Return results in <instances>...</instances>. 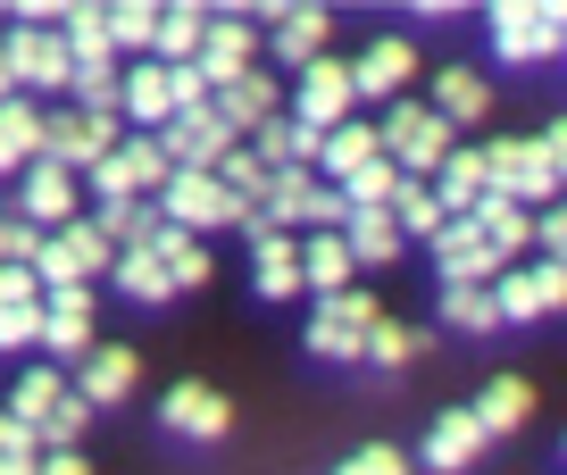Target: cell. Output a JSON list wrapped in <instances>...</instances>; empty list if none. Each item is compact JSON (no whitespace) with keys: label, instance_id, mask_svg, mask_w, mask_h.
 Here are the masks:
<instances>
[{"label":"cell","instance_id":"12","mask_svg":"<svg viewBox=\"0 0 567 475\" xmlns=\"http://www.w3.org/2000/svg\"><path fill=\"white\" fill-rule=\"evenodd\" d=\"M493 42H501V59L534 68V59L559 51V9H543V0H501L493 9Z\"/></svg>","mask_w":567,"mask_h":475},{"label":"cell","instance_id":"16","mask_svg":"<svg viewBox=\"0 0 567 475\" xmlns=\"http://www.w3.org/2000/svg\"><path fill=\"white\" fill-rule=\"evenodd\" d=\"M75 184H84V176L51 167V158H25V184H18V217H25L34 234H59V226H75Z\"/></svg>","mask_w":567,"mask_h":475},{"label":"cell","instance_id":"15","mask_svg":"<svg viewBox=\"0 0 567 475\" xmlns=\"http://www.w3.org/2000/svg\"><path fill=\"white\" fill-rule=\"evenodd\" d=\"M351 68V92L359 101H401L409 92V75H417V42H401V34H375L359 59H342Z\"/></svg>","mask_w":567,"mask_h":475},{"label":"cell","instance_id":"41","mask_svg":"<svg viewBox=\"0 0 567 475\" xmlns=\"http://www.w3.org/2000/svg\"><path fill=\"white\" fill-rule=\"evenodd\" d=\"M443 317L460 326V334H493V283H443Z\"/></svg>","mask_w":567,"mask_h":475},{"label":"cell","instance_id":"33","mask_svg":"<svg viewBox=\"0 0 567 475\" xmlns=\"http://www.w3.org/2000/svg\"><path fill=\"white\" fill-rule=\"evenodd\" d=\"M267 51H276L292 75H301L309 59H326V9H284V18H276V42H267Z\"/></svg>","mask_w":567,"mask_h":475},{"label":"cell","instance_id":"21","mask_svg":"<svg viewBox=\"0 0 567 475\" xmlns=\"http://www.w3.org/2000/svg\"><path fill=\"white\" fill-rule=\"evenodd\" d=\"M484 451H493V442H484L476 409H443V417L425 425V467H434V475H460V467H476Z\"/></svg>","mask_w":567,"mask_h":475},{"label":"cell","instance_id":"22","mask_svg":"<svg viewBox=\"0 0 567 475\" xmlns=\"http://www.w3.org/2000/svg\"><path fill=\"white\" fill-rule=\"evenodd\" d=\"M425 193H434L443 226H451V217H467V209H476L484 193H493V184H484V151H451L443 167H434V184H425Z\"/></svg>","mask_w":567,"mask_h":475},{"label":"cell","instance_id":"17","mask_svg":"<svg viewBox=\"0 0 567 475\" xmlns=\"http://www.w3.org/2000/svg\"><path fill=\"white\" fill-rule=\"evenodd\" d=\"M151 142L167 151V167H193V176H209L217 158L234 151V134H226V125L209 117V109H184V117H167V125H159Z\"/></svg>","mask_w":567,"mask_h":475},{"label":"cell","instance_id":"19","mask_svg":"<svg viewBox=\"0 0 567 475\" xmlns=\"http://www.w3.org/2000/svg\"><path fill=\"white\" fill-rule=\"evenodd\" d=\"M209 117L226 125L234 142L250 134V125H267V117H284V92H276V75L267 68H250L243 84H226V92H209Z\"/></svg>","mask_w":567,"mask_h":475},{"label":"cell","instance_id":"23","mask_svg":"<svg viewBox=\"0 0 567 475\" xmlns=\"http://www.w3.org/2000/svg\"><path fill=\"white\" fill-rule=\"evenodd\" d=\"M425 109H434V117H443L451 134H460V125L493 117V84H484L476 68H443V75H434V101H425Z\"/></svg>","mask_w":567,"mask_h":475},{"label":"cell","instance_id":"40","mask_svg":"<svg viewBox=\"0 0 567 475\" xmlns=\"http://www.w3.org/2000/svg\"><path fill=\"white\" fill-rule=\"evenodd\" d=\"M334 193H342V209H384V200L401 193V167H392V158H368V167H359V176H342Z\"/></svg>","mask_w":567,"mask_h":475},{"label":"cell","instance_id":"42","mask_svg":"<svg viewBox=\"0 0 567 475\" xmlns=\"http://www.w3.org/2000/svg\"><path fill=\"white\" fill-rule=\"evenodd\" d=\"M417 351H425V334H409V326L375 317V326H368V351H359V359H375V368H409Z\"/></svg>","mask_w":567,"mask_h":475},{"label":"cell","instance_id":"39","mask_svg":"<svg viewBox=\"0 0 567 475\" xmlns=\"http://www.w3.org/2000/svg\"><path fill=\"white\" fill-rule=\"evenodd\" d=\"M151 259H159V267H167V283H176V292H193V283H209V267H217V259H209V250H200V242H193V234H176V226H167V234H159V242H151Z\"/></svg>","mask_w":567,"mask_h":475},{"label":"cell","instance_id":"3","mask_svg":"<svg viewBox=\"0 0 567 475\" xmlns=\"http://www.w3.org/2000/svg\"><path fill=\"white\" fill-rule=\"evenodd\" d=\"M0 68H9V92H25V101H51V92H68V42L42 34V25H9L0 34Z\"/></svg>","mask_w":567,"mask_h":475},{"label":"cell","instance_id":"51","mask_svg":"<svg viewBox=\"0 0 567 475\" xmlns=\"http://www.w3.org/2000/svg\"><path fill=\"white\" fill-rule=\"evenodd\" d=\"M559 242H567V226L543 209V217H534V242H526V250H559Z\"/></svg>","mask_w":567,"mask_h":475},{"label":"cell","instance_id":"14","mask_svg":"<svg viewBox=\"0 0 567 475\" xmlns=\"http://www.w3.org/2000/svg\"><path fill=\"white\" fill-rule=\"evenodd\" d=\"M92 351V283H59L42 292V359H84Z\"/></svg>","mask_w":567,"mask_h":475},{"label":"cell","instance_id":"18","mask_svg":"<svg viewBox=\"0 0 567 475\" xmlns=\"http://www.w3.org/2000/svg\"><path fill=\"white\" fill-rule=\"evenodd\" d=\"M117 117L134 125V134H159V125L176 117V92H167V68H159V59L117 68Z\"/></svg>","mask_w":567,"mask_h":475},{"label":"cell","instance_id":"38","mask_svg":"<svg viewBox=\"0 0 567 475\" xmlns=\"http://www.w3.org/2000/svg\"><path fill=\"white\" fill-rule=\"evenodd\" d=\"M384 217H392V234H401V242H434V234H443L434 193H425V184H409V176H401V193L384 200Z\"/></svg>","mask_w":567,"mask_h":475},{"label":"cell","instance_id":"34","mask_svg":"<svg viewBox=\"0 0 567 475\" xmlns=\"http://www.w3.org/2000/svg\"><path fill=\"white\" fill-rule=\"evenodd\" d=\"M59 401H68V375H59L51 359H34V368H25L18 384H9V417H18V425H42Z\"/></svg>","mask_w":567,"mask_h":475},{"label":"cell","instance_id":"27","mask_svg":"<svg viewBox=\"0 0 567 475\" xmlns=\"http://www.w3.org/2000/svg\"><path fill=\"white\" fill-rule=\"evenodd\" d=\"M59 42H68V68H117L109 9H59Z\"/></svg>","mask_w":567,"mask_h":475},{"label":"cell","instance_id":"29","mask_svg":"<svg viewBox=\"0 0 567 475\" xmlns=\"http://www.w3.org/2000/svg\"><path fill=\"white\" fill-rule=\"evenodd\" d=\"M467 226H476V234H484V242H493V250H501V267H509V259H517V250H526V242H534V217H526V209H517V200H501V193H484V200H476V209H467Z\"/></svg>","mask_w":567,"mask_h":475},{"label":"cell","instance_id":"4","mask_svg":"<svg viewBox=\"0 0 567 475\" xmlns=\"http://www.w3.org/2000/svg\"><path fill=\"white\" fill-rule=\"evenodd\" d=\"M109 259H117V242H109V234L92 226V217H75V226L42 234L34 283H42V292H59V283H92V276H109Z\"/></svg>","mask_w":567,"mask_h":475},{"label":"cell","instance_id":"48","mask_svg":"<svg viewBox=\"0 0 567 475\" xmlns=\"http://www.w3.org/2000/svg\"><path fill=\"white\" fill-rule=\"evenodd\" d=\"M34 300H42L34 267H0V309H34Z\"/></svg>","mask_w":567,"mask_h":475},{"label":"cell","instance_id":"5","mask_svg":"<svg viewBox=\"0 0 567 475\" xmlns=\"http://www.w3.org/2000/svg\"><path fill=\"white\" fill-rule=\"evenodd\" d=\"M167 176H176V167H167L159 142H151V134H125L84 184H92L101 200H159V193H167Z\"/></svg>","mask_w":567,"mask_h":475},{"label":"cell","instance_id":"44","mask_svg":"<svg viewBox=\"0 0 567 475\" xmlns=\"http://www.w3.org/2000/svg\"><path fill=\"white\" fill-rule=\"evenodd\" d=\"M84 434H92V409L75 401V392H68V401H59L51 417L34 425V442H42V451H75V442H84Z\"/></svg>","mask_w":567,"mask_h":475},{"label":"cell","instance_id":"7","mask_svg":"<svg viewBox=\"0 0 567 475\" xmlns=\"http://www.w3.org/2000/svg\"><path fill=\"white\" fill-rule=\"evenodd\" d=\"M359 117V92H351V68H342L334 51L309 59L301 84H292V125H309V134H334V125Z\"/></svg>","mask_w":567,"mask_h":475},{"label":"cell","instance_id":"36","mask_svg":"<svg viewBox=\"0 0 567 475\" xmlns=\"http://www.w3.org/2000/svg\"><path fill=\"white\" fill-rule=\"evenodd\" d=\"M309 167H276V176H267V193H259V217L276 234H301V209H309Z\"/></svg>","mask_w":567,"mask_h":475},{"label":"cell","instance_id":"11","mask_svg":"<svg viewBox=\"0 0 567 475\" xmlns=\"http://www.w3.org/2000/svg\"><path fill=\"white\" fill-rule=\"evenodd\" d=\"M200 84L209 92H226V84H243L250 68H259V34H250V18L234 9V18H209V34H200Z\"/></svg>","mask_w":567,"mask_h":475},{"label":"cell","instance_id":"46","mask_svg":"<svg viewBox=\"0 0 567 475\" xmlns=\"http://www.w3.org/2000/svg\"><path fill=\"white\" fill-rule=\"evenodd\" d=\"M42 259V234L25 217H0V267H34Z\"/></svg>","mask_w":567,"mask_h":475},{"label":"cell","instance_id":"31","mask_svg":"<svg viewBox=\"0 0 567 475\" xmlns=\"http://www.w3.org/2000/svg\"><path fill=\"white\" fill-rule=\"evenodd\" d=\"M301 292H318V300L351 292V250H342V234H309L301 242Z\"/></svg>","mask_w":567,"mask_h":475},{"label":"cell","instance_id":"50","mask_svg":"<svg viewBox=\"0 0 567 475\" xmlns=\"http://www.w3.org/2000/svg\"><path fill=\"white\" fill-rule=\"evenodd\" d=\"M34 475H92V467H84V451H42Z\"/></svg>","mask_w":567,"mask_h":475},{"label":"cell","instance_id":"26","mask_svg":"<svg viewBox=\"0 0 567 475\" xmlns=\"http://www.w3.org/2000/svg\"><path fill=\"white\" fill-rule=\"evenodd\" d=\"M200 34H209V9L176 0V9H159V34H151V59H159V68H193V59H200Z\"/></svg>","mask_w":567,"mask_h":475},{"label":"cell","instance_id":"6","mask_svg":"<svg viewBox=\"0 0 567 475\" xmlns=\"http://www.w3.org/2000/svg\"><path fill=\"white\" fill-rule=\"evenodd\" d=\"M117 142H125V125H92V117H75L68 101L42 109V158H51V167H68V176H92Z\"/></svg>","mask_w":567,"mask_h":475},{"label":"cell","instance_id":"24","mask_svg":"<svg viewBox=\"0 0 567 475\" xmlns=\"http://www.w3.org/2000/svg\"><path fill=\"white\" fill-rule=\"evenodd\" d=\"M25 158H42V101L9 92L0 101V176H25Z\"/></svg>","mask_w":567,"mask_h":475},{"label":"cell","instance_id":"53","mask_svg":"<svg viewBox=\"0 0 567 475\" xmlns=\"http://www.w3.org/2000/svg\"><path fill=\"white\" fill-rule=\"evenodd\" d=\"M0 101H9V68H0Z\"/></svg>","mask_w":567,"mask_h":475},{"label":"cell","instance_id":"25","mask_svg":"<svg viewBox=\"0 0 567 475\" xmlns=\"http://www.w3.org/2000/svg\"><path fill=\"white\" fill-rule=\"evenodd\" d=\"M259 250V300H301V234H250Z\"/></svg>","mask_w":567,"mask_h":475},{"label":"cell","instance_id":"37","mask_svg":"<svg viewBox=\"0 0 567 475\" xmlns=\"http://www.w3.org/2000/svg\"><path fill=\"white\" fill-rule=\"evenodd\" d=\"M109 276H117V292H125V300H142V309L176 300V283H167V267L151 259V250H117V259H109Z\"/></svg>","mask_w":567,"mask_h":475},{"label":"cell","instance_id":"43","mask_svg":"<svg viewBox=\"0 0 567 475\" xmlns=\"http://www.w3.org/2000/svg\"><path fill=\"white\" fill-rule=\"evenodd\" d=\"M151 34H159V9H151V0H117V9H109V42H117V51H151Z\"/></svg>","mask_w":567,"mask_h":475},{"label":"cell","instance_id":"47","mask_svg":"<svg viewBox=\"0 0 567 475\" xmlns=\"http://www.w3.org/2000/svg\"><path fill=\"white\" fill-rule=\"evenodd\" d=\"M334 475H409V458H401V451H384V442H375V451H351V458H342Z\"/></svg>","mask_w":567,"mask_h":475},{"label":"cell","instance_id":"32","mask_svg":"<svg viewBox=\"0 0 567 475\" xmlns=\"http://www.w3.org/2000/svg\"><path fill=\"white\" fill-rule=\"evenodd\" d=\"M493 317L501 326H534V317H550V292L534 267H501L493 276Z\"/></svg>","mask_w":567,"mask_h":475},{"label":"cell","instance_id":"30","mask_svg":"<svg viewBox=\"0 0 567 475\" xmlns=\"http://www.w3.org/2000/svg\"><path fill=\"white\" fill-rule=\"evenodd\" d=\"M342 250H351V267H392L409 242L392 234L384 209H351V217H342Z\"/></svg>","mask_w":567,"mask_h":475},{"label":"cell","instance_id":"13","mask_svg":"<svg viewBox=\"0 0 567 475\" xmlns=\"http://www.w3.org/2000/svg\"><path fill=\"white\" fill-rule=\"evenodd\" d=\"M159 425L176 442H226L234 434V409H226V392H217V384H167Z\"/></svg>","mask_w":567,"mask_h":475},{"label":"cell","instance_id":"1","mask_svg":"<svg viewBox=\"0 0 567 475\" xmlns=\"http://www.w3.org/2000/svg\"><path fill=\"white\" fill-rule=\"evenodd\" d=\"M368 125H375V151H384L409 184H434V167L460 151V134H451L425 101H384V117H368Z\"/></svg>","mask_w":567,"mask_h":475},{"label":"cell","instance_id":"8","mask_svg":"<svg viewBox=\"0 0 567 475\" xmlns=\"http://www.w3.org/2000/svg\"><path fill=\"white\" fill-rule=\"evenodd\" d=\"M375 300L368 292H334V300H318L309 309V359H359L368 351V326H375Z\"/></svg>","mask_w":567,"mask_h":475},{"label":"cell","instance_id":"10","mask_svg":"<svg viewBox=\"0 0 567 475\" xmlns=\"http://www.w3.org/2000/svg\"><path fill=\"white\" fill-rule=\"evenodd\" d=\"M134 384H142V359L125 351V342H92L84 351V368L68 375V392L101 417V409H117V401H134Z\"/></svg>","mask_w":567,"mask_h":475},{"label":"cell","instance_id":"20","mask_svg":"<svg viewBox=\"0 0 567 475\" xmlns=\"http://www.w3.org/2000/svg\"><path fill=\"white\" fill-rule=\"evenodd\" d=\"M434 267H443V283H493L501 276V250L484 242L467 217H451V226L434 234Z\"/></svg>","mask_w":567,"mask_h":475},{"label":"cell","instance_id":"49","mask_svg":"<svg viewBox=\"0 0 567 475\" xmlns=\"http://www.w3.org/2000/svg\"><path fill=\"white\" fill-rule=\"evenodd\" d=\"M0 451H42V442H34V425H18L9 409H0Z\"/></svg>","mask_w":567,"mask_h":475},{"label":"cell","instance_id":"35","mask_svg":"<svg viewBox=\"0 0 567 475\" xmlns=\"http://www.w3.org/2000/svg\"><path fill=\"white\" fill-rule=\"evenodd\" d=\"M526 417H534V384H517V375H493V384H484V401H476L484 442H493V434H517Z\"/></svg>","mask_w":567,"mask_h":475},{"label":"cell","instance_id":"2","mask_svg":"<svg viewBox=\"0 0 567 475\" xmlns=\"http://www.w3.org/2000/svg\"><path fill=\"white\" fill-rule=\"evenodd\" d=\"M484 184H493L501 200H517V209H526V200H550L559 193V125H543V134L534 142H484Z\"/></svg>","mask_w":567,"mask_h":475},{"label":"cell","instance_id":"52","mask_svg":"<svg viewBox=\"0 0 567 475\" xmlns=\"http://www.w3.org/2000/svg\"><path fill=\"white\" fill-rule=\"evenodd\" d=\"M42 467V451H0V475H34Z\"/></svg>","mask_w":567,"mask_h":475},{"label":"cell","instance_id":"28","mask_svg":"<svg viewBox=\"0 0 567 475\" xmlns=\"http://www.w3.org/2000/svg\"><path fill=\"white\" fill-rule=\"evenodd\" d=\"M368 158H384V151H375V125H368V117L334 125V134L318 142V184H342V176H359Z\"/></svg>","mask_w":567,"mask_h":475},{"label":"cell","instance_id":"45","mask_svg":"<svg viewBox=\"0 0 567 475\" xmlns=\"http://www.w3.org/2000/svg\"><path fill=\"white\" fill-rule=\"evenodd\" d=\"M0 351H42V300L34 309H0Z\"/></svg>","mask_w":567,"mask_h":475},{"label":"cell","instance_id":"9","mask_svg":"<svg viewBox=\"0 0 567 475\" xmlns=\"http://www.w3.org/2000/svg\"><path fill=\"white\" fill-rule=\"evenodd\" d=\"M159 217L176 234H217V226H234V200H226V184L217 176H193V167H176V176H167V193H159Z\"/></svg>","mask_w":567,"mask_h":475}]
</instances>
